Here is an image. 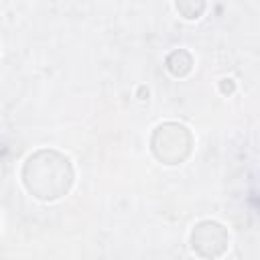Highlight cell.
<instances>
[{
  "label": "cell",
  "mask_w": 260,
  "mask_h": 260,
  "mask_svg": "<svg viewBox=\"0 0 260 260\" xmlns=\"http://www.w3.org/2000/svg\"><path fill=\"white\" fill-rule=\"evenodd\" d=\"M177 6V10L185 16V18H197L203 10H205V2H177L175 4Z\"/></svg>",
  "instance_id": "cell-5"
},
{
  "label": "cell",
  "mask_w": 260,
  "mask_h": 260,
  "mask_svg": "<svg viewBox=\"0 0 260 260\" xmlns=\"http://www.w3.org/2000/svg\"><path fill=\"white\" fill-rule=\"evenodd\" d=\"M230 244L228 230L213 219L199 221L191 232V248L203 260H215L225 254Z\"/></svg>",
  "instance_id": "cell-3"
},
{
  "label": "cell",
  "mask_w": 260,
  "mask_h": 260,
  "mask_svg": "<svg viewBox=\"0 0 260 260\" xmlns=\"http://www.w3.org/2000/svg\"><path fill=\"white\" fill-rule=\"evenodd\" d=\"M22 185L41 201H55L69 193L75 173L71 160L53 148H41L26 156L22 165Z\"/></svg>",
  "instance_id": "cell-1"
},
{
  "label": "cell",
  "mask_w": 260,
  "mask_h": 260,
  "mask_svg": "<svg viewBox=\"0 0 260 260\" xmlns=\"http://www.w3.org/2000/svg\"><path fill=\"white\" fill-rule=\"evenodd\" d=\"M193 67V57L185 49H175L167 57V69L173 77H185Z\"/></svg>",
  "instance_id": "cell-4"
},
{
  "label": "cell",
  "mask_w": 260,
  "mask_h": 260,
  "mask_svg": "<svg viewBox=\"0 0 260 260\" xmlns=\"http://www.w3.org/2000/svg\"><path fill=\"white\" fill-rule=\"evenodd\" d=\"M150 150L162 165H181L193 150V134L185 124L162 122L152 130Z\"/></svg>",
  "instance_id": "cell-2"
},
{
  "label": "cell",
  "mask_w": 260,
  "mask_h": 260,
  "mask_svg": "<svg viewBox=\"0 0 260 260\" xmlns=\"http://www.w3.org/2000/svg\"><path fill=\"white\" fill-rule=\"evenodd\" d=\"M221 89H223V91H232V89H234V83H232V79H230V83H228V85L223 83V85H221Z\"/></svg>",
  "instance_id": "cell-6"
}]
</instances>
